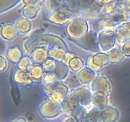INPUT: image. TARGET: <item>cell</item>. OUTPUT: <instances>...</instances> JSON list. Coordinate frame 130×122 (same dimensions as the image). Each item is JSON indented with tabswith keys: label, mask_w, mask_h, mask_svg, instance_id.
<instances>
[{
	"label": "cell",
	"mask_w": 130,
	"mask_h": 122,
	"mask_svg": "<svg viewBox=\"0 0 130 122\" xmlns=\"http://www.w3.org/2000/svg\"><path fill=\"white\" fill-rule=\"evenodd\" d=\"M15 122H25V121L24 120H17V121H16Z\"/></svg>",
	"instance_id": "6da1fadb"
}]
</instances>
